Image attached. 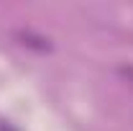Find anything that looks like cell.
<instances>
[{
	"label": "cell",
	"instance_id": "6da1fadb",
	"mask_svg": "<svg viewBox=\"0 0 133 131\" xmlns=\"http://www.w3.org/2000/svg\"><path fill=\"white\" fill-rule=\"evenodd\" d=\"M16 39H18V44H23V46H28L33 51H49L51 49L49 39H44L38 33H31V31H16Z\"/></svg>",
	"mask_w": 133,
	"mask_h": 131
},
{
	"label": "cell",
	"instance_id": "7a4b0ae2",
	"mask_svg": "<svg viewBox=\"0 0 133 131\" xmlns=\"http://www.w3.org/2000/svg\"><path fill=\"white\" fill-rule=\"evenodd\" d=\"M120 75H123V77L133 85V67H120Z\"/></svg>",
	"mask_w": 133,
	"mask_h": 131
}]
</instances>
